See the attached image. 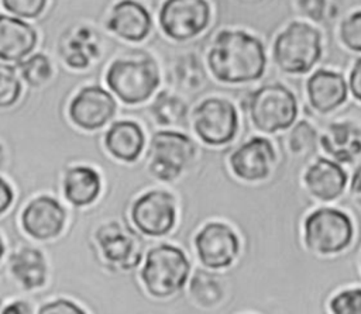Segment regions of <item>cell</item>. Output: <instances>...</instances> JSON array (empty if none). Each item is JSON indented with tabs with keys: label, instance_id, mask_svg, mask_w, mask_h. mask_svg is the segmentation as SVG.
I'll return each mask as SVG.
<instances>
[{
	"label": "cell",
	"instance_id": "1",
	"mask_svg": "<svg viewBox=\"0 0 361 314\" xmlns=\"http://www.w3.org/2000/svg\"><path fill=\"white\" fill-rule=\"evenodd\" d=\"M207 65L219 82H252L264 75L265 48L257 37L245 31H221L209 49Z\"/></svg>",
	"mask_w": 361,
	"mask_h": 314
},
{
	"label": "cell",
	"instance_id": "2",
	"mask_svg": "<svg viewBox=\"0 0 361 314\" xmlns=\"http://www.w3.org/2000/svg\"><path fill=\"white\" fill-rule=\"evenodd\" d=\"M189 273L186 253L175 245L161 244L147 252L140 277L149 296L166 299L183 289Z\"/></svg>",
	"mask_w": 361,
	"mask_h": 314
},
{
	"label": "cell",
	"instance_id": "3",
	"mask_svg": "<svg viewBox=\"0 0 361 314\" xmlns=\"http://www.w3.org/2000/svg\"><path fill=\"white\" fill-rule=\"evenodd\" d=\"M354 237L353 218L334 207H319L303 221L305 246L317 255H338L353 244Z\"/></svg>",
	"mask_w": 361,
	"mask_h": 314
},
{
	"label": "cell",
	"instance_id": "4",
	"mask_svg": "<svg viewBox=\"0 0 361 314\" xmlns=\"http://www.w3.org/2000/svg\"><path fill=\"white\" fill-rule=\"evenodd\" d=\"M320 56V32L306 23H290L274 42V61L286 73H306Z\"/></svg>",
	"mask_w": 361,
	"mask_h": 314
},
{
	"label": "cell",
	"instance_id": "5",
	"mask_svg": "<svg viewBox=\"0 0 361 314\" xmlns=\"http://www.w3.org/2000/svg\"><path fill=\"white\" fill-rule=\"evenodd\" d=\"M248 114L254 127L262 132H276L293 125L298 117L295 94L285 86L264 84L248 96Z\"/></svg>",
	"mask_w": 361,
	"mask_h": 314
},
{
	"label": "cell",
	"instance_id": "6",
	"mask_svg": "<svg viewBox=\"0 0 361 314\" xmlns=\"http://www.w3.org/2000/svg\"><path fill=\"white\" fill-rule=\"evenodd\" d=\"M106 83L123 103L138 104L158 87L159 73L151 58L117 59L106 72Z\"/></svg>",
	"mask_w": 361,
	"mask_h": 314
},
{
	"label": "cell",
	"instance_id": "7",
	"mask_svg": "<svg viewBox=\"0 0 361 314\" xmlns=\"http://www.w3.org/2000/svg\"><path fill=\"white\" fill-rule=\"evenodd\" d=\"M196 153L193 141L178 131H158L148 149V170L162 182L179 177Z\"/></svg>",
	"mask_w": 361,
	"mask_h": 314
},
{
	"label": "cell",
	"instance_id": "8",
	"mask_svg": "<svg viewBox=\"0 0 361 314\" xmlns=\"http://www.w3.org/2000/svg\"><path fill=\"white\" fill-rule=\"evenodd\" d=\"M193 128L204 144L226 145L234 139L238 130L237 110L226 99H206L193 111Z\"/></svg>",
	"mask_w": 361,
	"mask_h": 314
},
{
	"label": "cell",
	"instance_id": "9",
	"mask_svg": "<svg viewBox=\"0 0 361 314\" xmlns=\"http://www.w3.org/2000/svg\"><path fill=\"white\" fill-rule=\"evenodd\" d=\"M210 7L206 0H165L159 10L164 34L175 41L199 35L209 24Z\"/></svg>",
	"mask_w": 361,
	"mask_h": 314
},
{
	"label": "cell",
	"instance_id": "10",
	"mask_svg": "<svg viewBox=\"0 0 361 314\" xmlns=\"http://www.w3.org/2000/svg\"><path fill=\"white\" fill-rule=\"evenodd\" d=\"M131 221L147 237H164L176 222L175 199L165 190H149L131 206Z\"/></svg>",
	"mask_w": 361,
	"mask_h": 314
},
{
	"label": "cell",
	"instance_id": "11",
	"mask_svg": "<svg viewBox=\"0 0 361 314\" xmlns=\"http://www.w3.org/2000/svg\"><path fill=\"white\" fill-rule=\"evenodd\" d=\"M200 263L207 269L228 268L240 252V239L234 230L220 221L207 222L195 237Z\"/></svg>",
	"mask_w": 361,
	"mask_h": 314
},
{
	"label": "cell",
	"instance_id": "12",
	"mask_svg": "<svg viewBox=\"0 0 361 314\" xmlns=\"http://www.w3.org/2000/svg\"><path fill=\"white\" fill-rule=\"evenodd\" d=\"M116 100L100 86H86L69 104L71 121L86 131H94L106 125L116 114Z\"/></svg>",
	"mask_w": 361,
	"mask_h": 314
},
{
	"label": "cell",
	"instance_id": "13",
	"mask_svg": "<svg viewBox=\"0 0 361 314\" xmlns=\"http://www.w3.org/2000/svg\"><path fill=\"white\" fill-rule=\"evenodd\" d=\"M96 241L107 263L121 270L135 268L141 260V244L138 235L128 227L111 221L96 231Z\"/></svg>",
	"mask_w": 361,
	"mask_h": 314
},
{
	"label": "cell",
	"instance_id": "14",
	"mask_svg": "<svg viewBox=\"0 0 361 314\" xmlns=\"http://www.w3.org/2000/svg\"><path fill=\"white\" fill-rule=\"evenodd\" d=\"M66 222L65 208L49 196L32 199L21 213V227L34 239L48 241L56 238Z\"/></svg>",
	"mask_w": 361,
	"mask_h": 314
},
{
	"label": "cell",
	"instance_id": "15",
	"mask_svg": "<svg viewBox=\"0 0 361 314\" xmlns=\"http://www.w3.org/2000/svg\"><path fill=\"white\" fill-rule=\"evenodd\" d=\"M275 156V149L268 138L252 137L230 155V168L238 179L258 182L269 176Z\"/></svg>",
	"mask_w": 361,
	"mask_h": 314
},
{
	"label": "cell",
	"instance_id": "16",
	"mask_svg": "<svg viewBox=\"0 0 361 314\" xmlns=\"http://www.w3.org/2000/svg\"><path fill=\"white\" fill-rule=\"evenodd\" d=\"M347 180L345 170L327 158H317L303 175L307 191L320 201L337 200L344 193Z\"/></svg>",
	"mask_w": 361,
	"mask_h": 314
},
{
	"label": "cell",
	"instance_id": "17",
	"mask_svg": "<svg viewBox=\"0 0 361 314\" xmlns=\"http://www.w3.org/2000/svg\"><path fill=\"white\" fill-rule=\"evenodd\" d=\"M107 27L117 37L138 42L149 34L151 17L142 4L134 0H121L111 8Z\"/></svg>",
	"mask_w": 361,
	"mask_h": 314
},
{
	"label": "cell",
	"instance_id": "18",
	"mask_svg": "<svg viewBox=\"0 0 361 314\" xmlns=\"http://www.w3.org/2000/svg\"><path fill=\"white\" fill-rule=\"evenodd\" d=\"M306 89L310 106L322 114L336 110L347 99V84L343 76L326 69L316 70L309 77Z\"/></svg>",
	"mask_w": 361,
	"mask_h": 314
},
{
	"label": "cell",
	"instance_id": "19",
	"mask_svg": "<svg viewBox=\"0 0 361 314\" xmlns=\"http://www.w3.org/2000/svg\"><path fill=\"white\" fill-rule=\"evenodd\" d=\"M145 137L141 127L130 120L116 121L104 134V146L121 162H134L141 155Z\"/></svg>",
	"mask_w": 361,
	"mask_h": 314
},
{
	"label": "cell",
	"instance_id": "20",
	"mask_svg": "<svg viewBox=\"0 0 361 314\" xmlns=\"http://www.w3.org/2000/svg\"><path fill=\"white\" fill-rule=\"evenodd\" d=\"M37 44V32L23 20L1 15L0 18V58L3 61L24 59Z\"/></svg>",
	"mask_w": 361,
	"mask_h": 314
},
{
	"label": "cell",
	"instance_id": "21",
	"mask_svg": "<svg viewBox=\"0 0 361 314\" xmlns=\"http://www.w3.org/2000/svg\"><path fill=\"white\" fill-rule=\"evenodd\" d=\"M10 273L25 290L39 289L48 277V265L44 253L32 246H23L10 256Z\"/></svg>",
	"mask_w": 361,
	"mask_h": 314
},
{
	"label": "cell",
	"instance_id": "22",
	"mask_svg": "<svg viewBox=\"0 0 361 314\" xmlns=\"http://www.w3.org/2000/svg\"><path fill=\"white\" fill-rule=\"evenodd\" d=\"M320 144L338 162H353L361 153V128L350 121L331 123L322 135Z\"/></svg>",
	"mask_w": 361,
	"mask_h": 314
},
{
	"label": "cell",
	"instance_id": "23",
	"mask_svg": "<svg viewBox=\"0 0 361 314\" xmlns=\"http://www.w3.org/2000/svg\"><path fill=\"white\" fill-rule=\"evenodd\" d=\"M100 175L90 166H73L63 177L65 199L75 207L92 204L100 194Z\"/></svg>",
	"mask_w": 361,
	"mask_h": 314
},
{
	"label": "cell",
	"instance_id": "24",
	"mask_svg": "<svg viewBox=\"0 0 361 314\" xmlns=\"http://www.w3.org/2000/svg\"><path fill=\"white\" fill-rule=\"evenodd\" d=\"M189 291L192 300L204 308L217 306L224 297V284L219 275L209 270H196L190 279Z\"/></svg>",
	"mask_w": 361,
	"mask_h": 314
},
{
	"label": "cell",
	"instance_id": "25",
	"mask_svg": "<svg viewBox=\"0 0 361 314\" xmlns=\"http://www.w3.org/2000/svg\"><path fill=\"white\" fill-rule=\"evenodd\" d=\"M149 111L159 125H178L183 123L188 107L179 97L164 90L158 93Z\"/></svg>",
	"mask_w": 361,
	"mask_h": 314
},
{
	"label": "cell",
	"instance_id": "26",
	"mask_svg": "<svg viewBox=\"0 0 361 314\" xmlns=\"http://www.w3.org/2000/svg\"><path fill=\"white\" fill-rule=\"evenodd\" d=\"M288 148L298 158H309L317 149V131L307 121H299L288 135Z\"/></svg>",
	"mask_w": 361,
	"mask_h": 314
},
{
	"label": "cell",
	"instance_id": "27",
	"mask_svg": "<svg viewBox=\"0 0 361 314\" xmlns=\"http://www.w3.org/2000/svg\"><path fill=\"white\" fill-rule=\"evenodd\" d=\"M20 73L30 86H41L49 80L52 66L45 55L35 54L20 63Z\"/></svg>",
	"mask_w": 361,
	"mask_h": 314
},
{
	"label": "cell",
	"instance_id": "28",
	"mask_svg": "<svg viewBox=\"0 0 361 314\" xmlns=\"http://www.w3.org/2000/svg\"><path fill=\"white\" fill-rule=\"evenodd\" d=\"M331 314H361V287H345L338 290L329 301Z\"/></svg>",
	"mask_w": 361,
	"mask_h": 314
},
{
	"label": "cell",
	"instance_id": "29",
	"mask_svg": "<svg viewBox=\"0 0 361 314\" xmlns=\"http://www.w3.org/2000/svg\"><path fill=\"white\" fill-rule=\"evenodd\" d=\"M21 94V82L8 65L0 66V106H13Z\"/></svg>",
	"mask_w": 361,
	"mask_h": 314
},
{
	"label": "cell",
	"instance_id": "30",
	"mask_svg": "<svg viewBox=\"0 0 361 314\" xmlns=\"http://www.w3.org/2000/svg\"><path fill=\"white\" fill-rule=\"evenodd\" d=\"M340 37L347 48L361 52V11H355L343 21Z\"/></svg>",
	"mask_w": 361,
	"mask_h": 314
},
{
	"label": "cell",
	"instance_id": "31",
	"mask_svg": "<svg viewBox=\"0 0 361 314\" xmlns=\"http://www.w3.org/2000/svg\"><path fill=\"white\" fill-rule=\"evenodd\" d=\"M3 7L14 15L34 18L42 13L47 0H1Z\"/></svg>",
	"mask_w": 361,
	"mask_h": 314
},
{
	"label": "cell",
	"instance_id": "32",
	"mask_svg": "<svg viewBox=\"0 0 361 314\" xmlns=\"http://www.w3.org/2000/svg\"><path fill=\"white\" fill-rule=\"evenodd\" d=\"M38 314H86V311L68 299H56L41 306Z\"/></svg>",
	"mask_w": 361,
	"mask_h": 314
},
{
	"label": "cell",
	"instance_id": "33",
	"mask_svg": "<svg viewBox=\"0 0 361 314\" xmlns=\"http://www.w3.org/2000/svg\"><path fill=\"white\" fill-rule=\"evenodd\" d=\"M350 89L353 96L361 101V58H358L350 73Z\"/></svg>",
	"mask_w": 361,
	"mask_h": 314
},
{
	"label": "cell",
	"instance_id": "34",
	"mask_svg": "<svg viewBox=\"0 0 361 314\" xmlns=\"http://www.w3.org/2000/svg\"><path fill=\"white\" fill-rule=\"evenodd\" d=\"M13 201V189L6 182V179L0 180V213H6Z\"/></svg>",
	"mask_w": 361,
	"mask_h": 314
},
{
	"label": "cell",
	"instance_id": "35",
	"mask_svg": "<svg viewBox=\"0 0 361 314\" xmlns=\"http://www.w3.org/2000/svg\"><path fill=\"white\" fill-rule=\"evenodd\" d=\"M1 314H30V307L25 301L16 300L4 306Z\"/></svg>",
	"mask_w": 361,
	"mask_h": 314
},
{
	"label": "cell",
	"instance_id": "36",
	"mask_svg": "<svg viewBox=\"0 0 361 314\" xmlns=\"http://www.w3.org/2000/svg\"><path fill=\"white\" fill-rule=\"evenodd\" d=\"M351 191L357 194V199L361 200V168H358L357 173H354L353 183H351Z\"/></svg>",
	"mask_w": 361,
	"mask_h": 314
}]
</instances>
